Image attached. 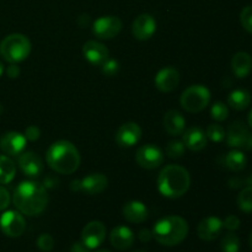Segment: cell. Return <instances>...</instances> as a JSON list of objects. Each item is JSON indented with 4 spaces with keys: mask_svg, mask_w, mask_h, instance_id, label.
<instances>
[{
    "mask_svg": "<svg viewBox=\"0 0 252 252\" xmlns=\"http://www.w3.org/2000/svg\"><path fill=\"white\" fill-rule=\"evenodd\" d=\"M12 202L20 213L36 217L47 208L48 194L43 185L36 181H24L15 189Z\"/></svg>",
    "mask_w": 252,
    "mask_h": 252,
    "instance_id": "obj_1",
    "label": "cell"
},
{
    "mask_svg": "<svg viewBox=\"0 0 252 252\" xmlns=\"http://www.w3.org/2000/svg\"><path fill=\"white\" fill-rule=\"evenodd\" d=\"M106 226L101 221H90L84 226L81 231V241L88 246L90 250L98 248L105 241Z\"/></svg>",
    "mask_w": 252,
    "mask_h": 252,
    "instance_id": "obj_11",
    "label": "cell"
},
{
    "mask_svg": "<svg viewBox=\"0 0 252 252\" xmlns=\"http://www.w3.org/2000/svg\"><path fill=\"white\" fill-rule=\"evenodd\" d=\"M249 126L252 128V110L250 111V113H249Z\"/></svg>",
    "mask_w": 252,
    "mask_h": 252,
    "instance_id": "obj_45",
    "label": "cell"
},
{
    "mask_svg": "<svg viewBox=\"0 0 252 252\" xmlns=\"http://www.w3.org/2000/svg\"><path fill=\"white\" fill-rule=\"evenodd\" d=\"M157 31V21L149 14H140L135 17L132 25V33L138 41H147L152 38Z\"/></svg>",
    "mask_w": 252,
    "mask_h": 252,
    "instance_id": "obj_13",
    "label": "cell"
},
{
    "mask_svg": "<svg viewBox=\"0 0 252 252\" xmlns=\"http://www.w3.org/2000/svg\"><path fill=\"white\" fill-rule=\"evenodd\" d=\"M110 241L112 246L117 250L123 251L129 249L134 243V234L127 226H116L110 234Z\"/></svg>",
    "mask_w": 252,
    "mask_h": 252,
    "instance_id": "obj_21",
    "label": "cell"
},
{
    "mask_svg": "<svg viewBox=\"0 0 252 252\" xmlns=\"http://www.w3.org/2000/svg\"><path fill=\"white\" fill-rule=\"evenodd\" d=\"M2 73H4V65H2V63L0 62V76L2 75Z\"/></svg>",
    "mask_w": 252,
    "mask_h": 252,
    "instance_id": "obj_46",
    "label": "cell"
},
{
    "mask_svg": "<svg viewBox=\"0 0 252 252\" xmlns=\"http://www.w3.org/2000/svg\"><path fill=\"white\" fill-rule=\"evenodd\" d=\"M211 116L213 120L218 121V122L225 121L229 116L228 106L224 105L223 102H216L211 108Z\"/></svg>",
    "mask_w": 252,
    "mask_h": 252,
    "instance_id": "obj_32",
    "label": "cell"
},
{
    "mask_svg": "<svg viewBox=\"0 0 252 252\" xmlns=\"http://www.w3.org/2000/svg\"><path fill=\"white\" fill-rule=\"evenodd\" d=\"M2 112H4V107H2V105L0 103V116L2 115Z\"/></svg>",
    "mask_w": 252,
    "mask_h": 252,
    "instance_id": "obj_47",
    "label": "cell"
},
{
    "mask_svg": "<svg viewBox=\"0 0 252 252\" xmlns=\"http://www.w3.org/2000/svg\"><path fill=\"white\" fill-rule=\"evenodd\" d=\"M220 248L223 252H239V250H240V240H239L238 235L234 234L233 231L225 234L224 238L221 239Z\"/></svg>",
    "mask_w": 252,
    "mask_h": 252,
    "instance_id": "obj_28",
    "label": "cell"
},
{
    "mask_svg": "<svg viewBox=\"0 0 252 252\" xmlns=\"http://www.w3.org/2000/svg\"><path fill=\"white\" fill-rule=\"evenodd\" d=\"M231 69L238 78L243 79L250 74L252 69L251 56L246 52H238L231 59Z\"/></svg>",
    "mask_w": 252,
    "mask_h": 252,
    "instance_id": "obj_24",
    "label": "cell"
},
{
    "mask_svg": "<svg viewBox=\"0 0 252 252\" xmlns=\"http://www.w3.org/2000/svg\"><path fill=\"white\" fill-rule=\"evenodd\" d=\"M24 135L25 138H26V140H30V142H36V140L39 138V135H41V130H39V128L37 127V126H30V127L26 128Z\"/></svg>",
    "mask_w": 252,
    "mask_h": 252,
    "instance_id": "obj_37",
    "label": "cell"
},
{
    "mask_svg": "<svg viewBox=\"0 0 252 252\" xmlns=\"http://www.w3.org/2000/svg\"><path fill=\"white\" fill-rule=\"evenodd\" d=\"M211 102V91L204 85L189 86L182 93L180 103L182 108L189 113H198L203 111Z\"/></svg>",
    "mask_w": 252,
    "mask_h": 252,
    "instance_id": "obj_6",
    "label": "cell"
},
{
    "mask_svg": "<svg viewBox=\"0 0 252 252\" xmlns=\"http://www.w3.org/2000/svg\"><path fill=\"white\" fill-rule=\"evenodd\" d=\"M20 73H21V70H20V68L16 65V64H10V65L7 66L6 74L10 79L19 78Z\"/></svg>",
    "mask_w": 252,
    "mask_h": 252,
    "instance_id": "obj_39",
    "label": "cell"
},
{
    "mask_svg": "<svg viewBox=\"0 0 252 252\" xmlns=\"http://www.w3.org/2000/svg\"><path fill=\"white\" fill-rule=\"evenodd\" d=\"M223 226L225 229H228L229 231H235L240 226V219L236 216L226 217L225 220L223 221Z\"/></svg>",
    "mask_w": 252,
    "mask_h": 252,
    "instance_id": "obj_36",
    "label": "cell"
},
{
    "mask_svg": "<svg viewBox=\"0 0 252 252\" xmlns=\"http://www.w3.org/2000/svg\"><path fill=\"white\" fill-rule=\"evenodd\" d=\"M206 135L207 138H209V139L212 140V142L219 143L223 142V140L225 139L226 133L225 129H224L220 125H211L207 128Z\"/></svg>",
    "mask_w": 252,
    "mask_h": 252,
    "instance_id": "obj_31",
    "label": "cell"
},
{
    "mask_svg": "<svg viewBox=\"0 0 252 252\" xmlns=\"http://www.w3.org/2000/svg\"><path fill=\"white\" fill-rule=\"evenodd\" d=\"M0 229L9 238H19L26 229V221L19 212L7 211L0 217Z\"/></svg>",
    "mask_w": 252,
    "mask_h": 252,
    "instance_id": "obj_10",
    "label": "cell"
},
{
    "mask_svg": "<svg viewBox=\"0 0 252 252\" xmlns=\"http://www.w3.org/2000/svg\"><path fill=\"white\" fill-rule=\"evenodd\" d=\"M70 252H90V249L81 241V243L73 244Z\"/></svg>",
    "mask_w": 252,
    "mask_h": 252,
    "instance_id": "obj_42",
    "label": "cell"
},
{
    "mask_svg": "<svg viewBox=\"0 0 252 252\" xmlns=\"http://www.w3.org/2000/svg\"><path fill=\"white\" fill-rule=\"evenodd\" d=\"M83 54L89 63L100 65L108 58V49L97 41H88L83 47Z\"/></svg>",
    "mask_w": 252,
    "mask_h": 252,
    "instance_id": "obj_19",
    "label": "cell"
},
{
    "mask_svg": "<svg viewBox=\"0 0 252 252\" xmlns=\"http://www.w3.org/2000/svg\"><path fill=\"white\" fill-rule=\"evenodd\" d=\"M17 165L20 170L29 177H37L43 172V161L33 152H25L20 154Z\"/></svg>",
    "mask_w": 252,
    "mask_h": 252,
    "instance_id": "obj_15",
    "label": "cell"
},
{
    "mask_svg": "<svg viewBox=\"0 0 252 252\" xmlns=\"http://www.w3.org/2000/svg\"><path fill=\"white\" fill-rule=\"evenodd\" d=\"M37 248L43 252H49L52 251V249L54 248V239L53 236L49 235V234H41L38 236L36 241Z\"/></svg>",
    "mask_w": 252,
    "mask_h": 252,
    "instance_id": "obj_34",
    "label": "cell"
},
{
    "mask_svg": "<svg viewBox=\"0 0 252 252\" xmlns=\"http://www.w3.org/2000/svg\"><path fill=\"white\" fill-rule=\"evenodd\" d=\"M221 229H223V221L217 217H207L197 228V234L201 240L213 241L220 235Z\"/></svg>",
    "mask_w": 252,
    "mask_h": 252,
    "instance_id": "obj_17",
    "label": "cell"
},
{
    "mask_svg": "<svg viewBox=\"0 0 252 252\" xmlns=\"http://www.w3.org/2000/svg\"><path fill=\"white\" fill-rule=\"evenodd\" d=\"M185 152H186V147L180 140H171V142L167 143L166 149H165L167 157L172 158V159H180V158L184 157Z\"/></svg>",
    "mask_w": 252,
    "mask_h": 252,
    "instance_id": "obj_30",
    "label": "cell"
},
{
    "mask_svg": "<svg viewBox=\"0 0 252 252\" xmlns=\"http://www.w3.org/2000/svg\"><path fill=\"white\" fill-rule=\"evenodd\" d=\"M228 103L231 108L236 111L246 110L251 103V94L248 90H245V89L234 90L229 95Z\"/></svg>",
    "mask_w": 252,
    "mask_h": 252,
    "instance_id": "obj_25",
    "label": "cell"
},
{
    "mask_svg": "<svg viewBox=\"0 0 252 252\" xmlns=\"http://www.w3.org/2000/svg\"><path fill=\"white\" fill-rule=\"evenodd\" d=\"M71 191L74 192H81V181L80 180H74L70 184Z\"/></svg>",
    "mask_w": 252,
    "mask_h": 252,
    "instance_id": "obj_44",
    "label": "cell"
},
{
    "mask_svg": "<svg viewBox=\"0 0 252 252\" xmlns=\"http://www.w3.org/2000/svg\"><path fill=\"white\" fill-rule=\"evenodd\" d=\"M135 161L143 169H157L164 162V153L157 145L145 144L137 150Z\"/></svg>",
    "mask_w": 252,
    "mask_h": 252,
    "instance_id": "obj_8",
    "label": "cell"
},
{
    "mask_svg": "<svg viewBox=\"0 0 252 252\" xmlns=\"http://www.w3.org/2000/svg\"><path fill=\"white\" fill-rule=\"evenodd\" d=\"M97 252H111V251H107V250H101V251H97Z\"/></svg>",
    "mask_w": 252,
    "mask_h": 252,
    "instance_id": "obj_49",
    "label": "cell"
},
{
    "mask_svg": "<svg viewBox=\"0 0 252 252\" xmlns=\"http://www.w3.org/2000/svg\"><path fill=\"white\" fill-rule=\"evenodd\" d=\"M135 252H147V251H142V250H139V251H135Z\"/></svg>",
    "mask_w": 252,
    "mask_h": 252,
    "instance_id": "obj_50",
    "label": "cell"
},
{
    "mask_svg": "<svg viewBox=\"0 0 252 252\" xmlns=\"http://www.w3.org/2000/svg\"><path fill=\"white\" fill-rule=\"evenodd\" d=\"M122 30V21L117 16H101L94 22L93 33L100 39H112Z\"/></svg>",
    "mask_w": 252,
    "mask_h": 252,
    "instance_id": "obj_9",
    "label": "cell"
},
{
    "mask_svg": "<svg viewBox=\"0 0 252 252\" xmlns=\"http://www.w3.org/2000/svg\"><path fill=\"white\" fill-rule=\"evenodd\" d=\"M246 164H248V159H246L244 153L240 152V150H231L224 158V165H225V167H228L229 170H231L234 172L243 171L246 167Z\"/></svg>",
    "mask_w": 252,
    "mask_h": 252,
    "instance_id": "obj_26",
    "label": "cell"
},
{
    "mask_svg": "<svg viewBox=\"0 0 252 252\" xmlns=\"http://www.w3.org/2000/svg\"><path fill=\"white\" fill-rule=\"evenodd\" d=\"M58 179H56L53 175H48V176L44 179L43 186L46 187V189H54V187L58 186Z\"/></svg>",
    "mask_w": 252,
    "mask_h": 252,
    "instance_id": "obj_41",
    "label": "cell"
},
{
    "mask_svg": "<svg viewBox=\"0 0 252 252\" xmlns=\"http://www.w3.org/2000/svg\"><path fill=\"white\" fill-rule=\"evenodd\" d=\"M101 71H102L103 75L112 78V76L117 75L118 71H120V63L116 59L107 58L101 64Z\"/></svg>",
    "mask_w": 252,
    "mask_h": 252,
    "instance_id": "obj_33",
    "label": "cell"
},
{
    "mask_svg": "<svg viewBox=\"0 0 252 252\" xmlns=\"http://www.w3.org/2000/svg\"><path fill=\"white\" fill-rule=\"evenodd\" d=\"M81 181V192L90 196H95V194H100L107 189L108 180L107 177L100 172H94V174L88 175L84 177Z\"/></svg>",
    "mask_w": 252,
    "mask_h": 252,
    "instance_id": "obj_18",
    "label": "cell"
},
{
    "mask_svg": "<svg viewBox=\"0 0 252 252\" xmlns=\"http://www.w3.org/2000/svg\"><path fill=\"white\" fill-rule=\"evenodd\" d=\"M123 217L127 219L129 223L140 224L147 220L148 218V208L144 203L139 201H130L123 206Z\"/></svg>",
    "mask_w": 252,
    "mask_h": 252,
    "instance_id": "obj_22",
    "label": "cell"
},
{
    "mask_svg": "<svg viewBox=\"0 0 252 252\" xmlns=\"http://www.w3.org/2000/svg\"><path fill=\"white\" fill-rule=\"evenodd\" d=\"M180 73L174 66H166L155 76V86L161 93H171L179 86Z\"/></svg>",
    "mask_w": 252,
    "mask_h": 252,
    "instance_id": "obj_16",
    "label": "cell"
},
{
    "mask_svg": "<svg viewBox=\"0 0 252 252\" xmlns=\"http://www.w3.org/2000/svg\"><path fill=\"white\" fill-rule=\"evenodd\" d=\"M10 204V193L5 187L0 185V211H4Z\"/></svg>",
    "mask_w": 252,
    "mask_h": 252,
    "instance_id": "obj_38",
    "label": "cell"
},
{
    "mask_svg": "<svg viewBox=\"0 0 252 252\" xmlns=\"http://www.w3.org/2000/svg\"><path fill=\"white\" fill-rule=\"evenodd\" d=\"M191 176L185 167L180 165H167L160 171L158 177V189L167 198H180L189 189Z\"/></svg>",
    "mask_w": 252,
    "mask_h": 252,
    "instance_id": "obj_3",
    "label": "cell"
},
{
    "mask_svg": "<svg viewBox=\"0 0 252 252\" xmlns=\"http://www.w3.org/2000/svg\"><path fill=\"white\" fill-rule=\"evenodd\" d=\"M89 22H90V17H89V15L84 14V15H81V16L78 19V24L80 25L81 27L88 26Z\"/></svg>",
    "mask_w": 252,
    "mask_h": 252,
    "instance_id": "obj_43",
    "label": "cell"
},
{
    "mask_svg": "<svg viewBox=\"0 0 252 252\" xmlns=\"http://www.w3.org/2000/svg\"><path fill=\"white\" fill-rule=\"evenodd\" d=\"M225 138L229 147L252 150V133L243 121H235L231 123Z\"/></svg>",
    "mask_w": 252,
    "mask_h": 252,
    "instance_id": "obj_7",
    "label": "cell"
},
{
    "mask_svg": "<svg viewBox=\"0 0 252 252\" xmlns=\"http://www.w3.org/2000/svg\"><path fill=\"white\" fill-rule=\"evenodd\" d=\"M240 21L244 29L252 34V5L244 7L240 14Z\"/></svg>",
    "mask_w": 252,
    "mask_h": 252,
    "instance_id": "obj_35",
    "label": "cell"
},
{
    "mask_svg": "<svg viewBox=\"0 0 252 252\" xmlns=\"http://www.w3.org/2000/svg\"><path fill=\"white\" fill-rule=\"evenodd\" d=\"M182 143L192 152H201L207 145V135L199 127H191L182 133Z\"/></svg>",
    "mask_w": 252,
    "mask_h": 252,
    "instance_id": "obj_20",
    "label": "cell"
},
{
    "mask_svg": "<svg viewBox=\"0 0 252 252\" xmlns=\"http://www.w3.org/2000/svg\"><path fill=\"white\" fill-rule=\"evenodd\" d=\"M30 53L31 42L25 34L11 33L0 42V56L10 64L24 62Z\"/></svg>",
    "mask_w": 252,
    "mask_h": 252,
    "instance_id": "obj_5",
    "label": "cell"
},
{
    "mask_svg": "<svg viewBox=\"0 0 252 252\" xmlns=\"http://www.w3.org/2000/svg\"><path fill=\"white\" fill-rule=\"evenodd\" d=\"M189 235V224L182 217L169 216L160 219L153 229V236L164 246H176Z\"/></svg>",
    "mask_w": 252,
    "mask_h": 252,
    "instance_id": "obj_4",
    "label": "cell"
},
{
    "mask_svg": "<svg viewBox=\"0 0 252 252\" xmlns=\"http://www.w3.org/2000/svg\"><path fill=\"white\" fill-rule=\"evenodd\" d=\"M47 164L61 175H70L79 169L80 154L74 144L68 140H58L47 150Z\"/></svg>",
    "mask_w": 252,
    "mask_h": 252,
    "instance_id": "obj_2",
    "label": "cell"
},
{
    "mask_svg": "<svg viewBox=\"0 0 252 252\" xmlns=\"http://www.w3.org/2000/svg\"><path fill=\"white\" fill-rule=\"evenodd\" d=\"M25 147H26V138L19 132H7L0 138V150L9 157L20 155Z\"/></svg>",
    "mask_w": 252,
    "mask_h": 252,
    "instance_id": "obj_14",
    "label": "cell"
},
{
    "mask_svg": "<svg viewBox=\"0 0 252 252\" xmlns=\"http://www.w3.org/2000/svg\"><path fill=\"white\" fill-rule=\"evenodd\" d=\"M153 238V231L148 230V229H142V230L138 233V239H139L142 243H149Z\"/></svg>",
    "mask_w": 252,
    "mask_h": 252,
    "instance_id": "obj_40",
    "label": "cell"
},
{
    "mask_svg": "<svg viewBox=\"0 0 252 252\" xmlns=\"http://www.w3.org/2000/svg\"><path fill=\"white\" fill-rule=\"evenodd\" d=\"M238 206L245 213L252 212V186H248L240 192L238 197Z\"/></svg>",
    "mask_w": 252,
    "mask_h": 252,
    "instance_id": "obj_29",
    "label": "cell"
},
{
    "mask_svg": "<svg viewBox=\"0 0 252 252\" xmlns=\"http://www.w3.org/2000/svg\"><path fill=\"white\" fill-rule=\"evenodd\" d=\"M250 246H251V249H252V233H251V235H250Z\"/></svg>",
    "mask_w": 252,
    "mask_h": 252,
    "instance_id": "obj_48",
    "label": "cell"
},
{
    "mask_svg": "<svg viewBox=\"0 0 252 252\" xmlns=\"http://www.w3.org/2000/svg\"><path fill=\"white\" fill-rule=\"evenodd\" d=\"M142 138V128L134 122H127L121 126L116 132V143L121 148H130L137 144Z\"/></svg>",
    "mask_w": 252,
    "mask_h": 252,
    "instance_id": "obj_12",
    "label": "cell"
},
{
    "mask_svg": "<svg viewBox=\"0 0 252 252\" xmlns=\"http://www.w3.org/2000/svg\"><path fill=\"white\" fill-rule=\"evenodd\" d=\"M164 128L172 137L181 135L186 128V120L179 111H167L164 116Z\"/></svg>",
    "mask_w": 252,
    "mask_h": 252,
    "instance_id": "obj_23",
    "label": "cell"
},
{
    "mask_svg": "<svg viewBox=\"0 0 252 252\" xmlns=\"http://www.w3.org/2000/svg\"><path fill=\"white\" fill-rule=\"evenodd\" d=\"M16 165L7 155H0V185H6L14 180Z\"/></svg>",
    "mask_w": 252,
    "mask_h": 252,
    "instance_id": "obj_27",
    "label": "cell"
}]
</instances>
